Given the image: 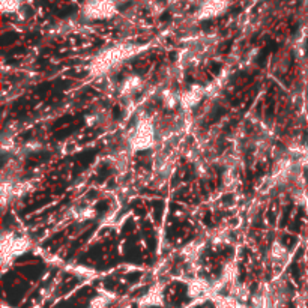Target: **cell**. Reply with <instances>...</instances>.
<instances>
[{
	"instance_id": "cell-1",
	"label": "cell",
	"mask_w": 308,
	"mask_h": 308,
	"mask_svg": "<svg viewBox=\"0 0 308 308\" xmlns=\"http://www.w3.org/2000/svg\"><path fill=\"white\" fill-rule=\"evenodd\" d=\"M155 140H156V134H155L152 120L148 117H143L135 124L134 130L130 132L128 145L132 152H141V151H148L154 148Z\"/></svg>"
},
{
	"instance_id": "cell-2",
	"label": "cell",
	"mask_w": 308,
	"mask_h": 308,
	"mask_svg": "<svg viewBox=\"0 0 308 308\" xmlns=\"http://www.w3.org/2000/svg\"><path fill=\"white\" fill-rule=\"evenodd\" d=\"M81 14L90 22L110 20L117 15V3L116 0H86Z\"/></svg>"
},
{
	"instance_id": "cell-3",
	"label": "cell",
	"mask_w": 308,
	"mask_h": 308,
	"mask_svg": "<svg viewBox=\"0 0 308 308\" xmlns=\"http://www.w3.org/2000/svg\"><path fill=\"white\" fill-rule=\"evenodd\" d=\"M134 48L135 47H114L110 48L104 53H101L96 59H95V69H96V74H104L107 72L109 69H111L113 66L119 65L120 62H124L125 59H128L131 54H134Z\"/></svg>"
},
{
	"instance_id": "cell-4",
	"label": "cell",
	"mask_w": 308,
	"mask_h": 308,
	"mask_svg": "<svg viewBox=\"0 0 308 308\" xmlns=\"http://www.w3.org/2000/svg\"><path fill=\"white\" fill-rule=\"evenodd\" d=\"M30 248V241L24 236H15V235H6L3 233L2 238V260L3 263L12 262L23 253H26Z\"/></svg>"
},
{
	"instance_id": "cell-5",
	"label": "cell",
	"mask_w": 308,
	"mask_h": 308,
	"mask_svg": "<svg viewBox=\"0 0 308 308\" xmlns=\"http://www.w3.org/2000/svg\"><path fill=\"white\" fill-rule=\"evenodd\" d=\"M229 6L230 0H203L196 11V18L200 22L217 18L227 12Z\"/></svg>"
},
{
	"instance_id": "cell-6",
	"label": "cell",
	"mask_w": 308,
	"mask_h": 308,
	"mask_svg": "<svg viewBox=\"0 0 308 308\" xmlns=\"http://www.w3.org/2000/svg\"><path fill=\"white\" fill-rule=\"evenodd\" d=\"M204 88L200 86V85H194L190 89H187L183 93H180V107L188 110V109H193L200 104V101L203 99L204 96Z\"/></svg>"
},
{
	"instance_id": "cell-7",
	"label": "cell",
	"mask_w": 308,
	"mask_h": 308,
	"mask_svg": "<svg viewBox=\"0 0 308 308\" xmlns=\"http://www.w3.org/2000/svg\"><path fill=\"white\" fill-rule=\"evenodd\" d=\"M145 81L140 75H128L119 86V92L124 96H131L143 88Z\"/></svg>"
},
{
	"instance_id": "cell-8",
	"label": "cell",
	"mask_w": 308,
	"mask_h": 308,
	"mask_svg": "<svg viewBox=\"0 0 308 308\" xmlns=\"http://www.w3.org/2000/svg\"><path fill=\"white\" fill-rule=\"evenodd\" d=\"M145 307H159L162 305V292L159 287H154L148 292V295L143 298V302H141Z\"/></svg>"
},
{
	"instance_id": "cell-9",
	"label": "cell",
	"mask_w": 308,
	"mask_h": 308,
	"mask_svg": "<svg viewBox=\"0 0 308 308\" xmlns=\"http://www.w3.org/2000/svg\"><path fill=\"white\" fill-rule=\"evenodd\" d=\"M161 99H162L164 107L170 109V110H173V109H176V107L180 106V95L176 93V92H173V90H170V89H167V90H164L161 93Z\"/></svg>"
},
{
	"instance_id": "cell-10",
	"label": "cell",
	"mask_w": 308,
	"mask_h": 308,
	"mask_svg": "<svg viewBox=\"0 0 308 308\" xmlns=\"http://www.w3.org/2000/svg\"><path fill=\"white\" fill-rule=\"evenodd\" d=\"M209 290L208 283L203 281V280H193L190 284H188V296L190 298H200L203 296L206 292Z\"/></svg>"
},
{
	"instance_id": "cell-11",
	"label": "cell",
	"mask_w": 308,
	"mask_h": 308,
	"mask_svg": "<svg viewBox=\"0 0 308 308\" xmlns=\"http://www.w3.org/2000/svg\"><path fill=\"white\" fill-rule=\"evenodd\" d=\"M113 298L114 296L109 292H101L98 296L92 298L89 308H109L111 302H113Z\"/></svg>"
},
{
	"instance_id": "cell-12",
	"label": "cell",
	"mask_w": 308,
	"mask_h": 308,
	"mask_svg": "<svg viewBox=\"0 0 308 308\" xmlns=\"http://www.w3.org/2000/svg\"><path fill=\"white\" fill-rule=\"evenodd\" d=\"M3 14H17L24 8V0H0Z\"/></svg>"
},
{
	"instance_id": "cell-13",
	"label": "cell",
	"mask_w": 308,
	"mask_h": 308,
	"mask_svg": "<svg viewBox=\"0 0 308 308\" xmlns=\"http://www.w3.org/2000/svg\"><path fill=\"white\" fill-rule=\"evenodd\" d=\"M269 256L272 259V262H283L287 256L286 247L281 242H274L271 245V250H269Z\"/></svg>"
},
{
	"instance_id": "cell-14",
	"label": "cell",
	"mask_w": 308,
	"mask_h": 308,
	"mask_svg": "<svg viewBox=\"0 0 308 308\" xmlns=\"http://www.w3.org/2000/svg\"><path fill=\"white\" fill-rule=\"evenodd\" d=\"M96 215V211L90 206H86V208H81V209H77L75 211V218L78 221H88V220H93Z\"/></svg>"
},
{
	"instance_id": "cell-15",
	"label": "cell",
	"mask_w": 308,
	"mask_h": 308,
	"mask_svg": "<svg viewBox=\"0 0 308 308\" xmlns=\"http://www.w3.org/2000/svg\"><path fill=\"white\" fill-rule=\"evenodd\" d=\"M85 122H86L88 127H96V125H99V124L102 122V119H101V114H99V113H92V114L86 116Z\"/></svg>"
},
{
	"instance_id": "cell-16",
	"label": "cell",
	"mask_w": 308,
	"mask_h": 308,
	"mask_svg": "<svg viewBox=\"0 0 308 308\" xmlns=\"http://www.w3.org/2000/svg\"><path fill=\"white\" fill-rule=\"evenodd\" d=\"M233 295H235V298H236L238 301H245V299H248V289L243 286L235 287Z\"/></svg>"
}]
</instances>
